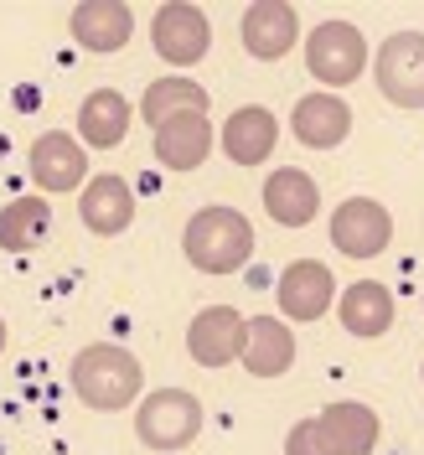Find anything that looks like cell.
<instances>
[{"label":"cell","mask_w":424,"mask_h":455,"mask_svg":"<svg viewBox=\"0 0 424 455\" xmlns=\"http://www.w3.org/2000/svg\"><path fill=\"white\" fill-rule=\"evenodd\" d=\"M218 145V130L207 124V114H171L166 124L150 130V150L166 171H197Z\"/></svg>","instance_id":"30bf717a"},{"label":"cell","mask_w":424,"mask_h":455,"mask_svg":"<svg viewBox=\"0 0 424 455\" xmlns=\"http://www.w3.org/2000/svg\"><path fill=\"white\" fill-rule=\"evenodd\" d=\"M244 368L254 378H284L295 368V331L284 315H254L249 321V347H244Z\"/></svg>","instance_id":"d6986e66"},{"label":"cell","mask_w":424,"mask_h":455,"mask_svg":"<svg viewBox=\"0 0 424 455\" xmlns=\"http://www.w3.org/2000/svg\"><path fill=\"white\" fill-rule=\"evenodd\" d=\"M332 243H337V254L347 259H378L388 243H394V218H388V207L372 197H347L332 212Z\"/></svg>","instance_id":"52a82bcc"},{"label":"cell","mask_w":424,"mask_h":455,"mask_svg":"<svg viewBox=\"0 0 424 455\" xmlns=\"http://www.w3.org/2000/svg\"><path fill=\"white\" fill-rule=\"evenodd\" d=\"M337 275L332 264L321 259H295L280 275V290H275V306H280L284 321H321V315L337 306Z\"/></svg>","instance_id":"ba28073f"},{"label":"cell","mask_w":424,"mask_h":455,"mask_svg":"<svg viewBox=\"0 0 424 455\" xmlns=\"http://www.w3.org/2000/svg\"><path fill=\"white\" fill-rule=\"evenodd\" d=\"M181 254L197 264L202 275H233L254 259V223L238 207H202L181 228Z\"/></svg>","instance_id":"7a4b0ae2"},{"label":"cell","mask_w":424,"mask_h":455,"mask_svg":"<svg viewBox=\"0 0 424 455\" xmlns=\"http://www.w3.org/2000/svg\"><path fill=\"white\" fill-rule=\"evenodd\" d=\"M78 218L88 223V233L99 238H119L124 228L135 223V192L119 176H88L84 197H78Z\"/></svg>","instance_id":"e0dca14e"},{"label":"cell","mask_w":424,"mask_h":455,"mask_svg":"<svg viewBox=\"0 0 424 455\" xmlns=\"http://www.w3.org/2000/svg\"><path fill=\"white\" fill-rule=\"evenodd\" d=\"M321 425H326V435H332L337 455H372L378 451V440H383V419H378V409L357 403V398H337V403H326V409H321Z\"/></svg>","instance_id":"ffe728a7"},{"label":"cell","mask_w":424,"mask_h":455,"mask_svg":"<svg viewBox=\"0 0 424 455\" xmlns=\"http://www.w3.org/2000/svg\"><path fill=\"white\" fill-rule=\"evenodd\" d=\"M337 321L352 331V337H383L388 326H394V290L388 284H378V280H357V284H347L337 295Z\"/></svg>","instance_id":"ac0fdd59"},{"label":"cell","mask_w":424,"mask_h":455,"mask_svg":"<svg viewBox=\"0 0 424 455\" xmlns=\"http://www.w3.org/2000/svg\"><path fill=\"white\" fill-rule=\"evenodd\" d=\"M264 212L280 228L316 223V212H321V187H316V176L300 171V166L269 171V181H264Z\"/></svg>","instance_id":"9a60e30c"},{"label":"cell","mask_w":424,"mask_h":455,"mask_svg":"<svg viewBox=\"0 0 424 455\" xmlns=\"http://www.w3.org/2000/svg\"><path fill=\"white\" fill-rule=\"evenodd\" d=\"M378 93L398 109H424V31H394L372 52Z\"/></svg>","instance_id":"5b68a950"},{"label":"cell","mask_w":424,"mask_h":455,"mask_svg":"<svg viewBox=\"0 0 424 455\" xmlns=\"http://www.w3.org/2000/svg\"><path fill=\"white\" fill-rule=\"evenodd\" d=\"M68 31L88 52H119L135 36V11L119 5V0H84V5H73Z\"/></svg>","instance_id":"5bb4252c"},{"label":"cell","mask_w":424,"mask_h":455,"mask_svg":"<svg viewBox=\"0 0 424 455\" xmlns=\"http://www.w3.org/2000/svg\"><path fill=\"white\" fill-rule=\"evenodd\" d=\"M207 88L192 84V78H181V73H171V78H156V84L145 88L140 99V119L156 130V124H166L171 114H207Z\"/></svg>","instance_id":"603a6c76"},{"label":"cell","mask_w":424,"mask_h":455,"mask_svg":"<svg viewBox=\"0 0 424 455\" xmlns=\"http://www.w3.org/2000/svg\"><path fill=\"white\" fill-rule=\"evenodd\" d=\"M290 135L306 145V150H337V145L352 135V109H347V99L326 93V88L306 93V99L290 109Z\"/></svg>","instance_id":"4fadbf2b"},{"label":"cell","mask_w":424,"mask_h":455,"mask_svg":"<svg viewBox=\"0 0 424 455\" xmlns=\"http://www.w3.org/2000/svg\"><path fill=\"white\" fill-rule=\"evenodd\" d=\"M73 394L93 414H119L135 398H145V368L130 347L114 341H93L73 357Z\"/></svg>","instance_id":"6da1fadb"},{"label":"cell","mask_w":424,"mask_h":455,"mask_svg":"<svg viewBox=\"0 0 424 455\" xmlns=\"http://www.w3.org/2000/svg\"><path fill=\"white\" fill-rule=\"evenodd\" d=\"M31 181L42 192H73V187H88V150L84 140H73L68 130H47L42 140L31 145Z\"/></svg>","instance_id":"8fae6325"},{"label":"cell","mask_w":424,"mask_h":455,"mask_svg":"<svg viewBox=\"0 0 424 455\" xmlns=\"http://www.w3.org/2000/svg\"><path fill=\"white\" fill-rule=\"evenodd\" d=\"M130 119H135V109L119 88H93L78 109V140L93 145V150H114L130 135Z\"/></svg>","instance_id":"44dd1931"},{"label":"cell","mask_w":424,"mask_h":455,"mask_svg":"<svg viewBox=\"0 0 424 455\" xmlns=\"http://www.w3.org/2000/svg\"><path fill=\"white\" fill-rule=\"evenodd\" d=\"M218 145H223V156L233 166H264L275 156V145H280V119L264 104H238V109L228 114Z\"/></svg>","instance_id":"7c38bea8"},{"label":"cell","mask_w":424,"mask_h":455,"mask_svg":"<svg viewBox=\"0 0 424 455\" xmlns=\"http://www.w3.org/2000/svg\"><path fill=\"white\" fill-rule=\"evenodd\" d=\"M368 36H363V27H352V21H341V16H332V21H321V27L306 36V68H311V78L326 93L332 88H347L352 78H363V68H368Z\"/></svg>","instance_id":"277c9868"},{"label":"cell","mask_w":424,"mask_h":455,"mask_svg":"<svg viewBox=\"0 0 424 455\" xmlns=\"http://www.w3.org/2000/svg\"><path fill=\"white\" fill-rule=\"evenodd\" d=\"M284 455H337L332 435L321 425V414H316V419H300V425L284 435Z\"/></svg>","instance_id":"cb8c5ba5"},{"label":"cell","mask_w":424,"mask_h":455,"mask_svg":"<svg viewBox=\"0 0 424 455\" xmlns=\"http://www.w3.org/2000/svg\"><path fill=\"white\" fill-rule=\"evenodd\" d=\"M135 435L145 451H187L202 435V403L187 388H156L135 409Z\"/></svg>","instance_id":"3957f363"},{"label":"cell","mask_w":424,"mask_h":455,"mask_svg":"<svg viewBox=\"0 0 424 455\" xmlns=\"http://www.w3.org/2000/svg\"><path fill=\"white\" fill-rule=\"evenodd\" d=\"M244 347H249V321L233 306H207L187 326V352L197 368H228L244 357Z\"/></svg>","instance_id":"9c48e42d"},{"label":"cell","mask_w":424,"mask_h":455,"mask_svg":"<svg viewBox=\"0 0 424 455\" xmlns=\"http://www.w3.org/2000/svg\"><path fill=\"white\" fill-rule=\"evenodd\" d=\"M300 42V16L295 5H280V0H259L244 11V47L259 62H280L290 47Z\"/></svg>","instance_id":"2e32d148"},{"label":"cell","mask_w":424,"mask_h":455,"mask_svg":"<svg viewBox=\"0 0 424 455\" xmlns=\"http://www.w3.org/2000/svg\"><path fill=\"white\" fill-rule=\"evenodd\" d=\"M47 233H52L47 197H11L0 207V249L5 254H31Z\"/></svg>","instance_id":"7402d4cb"},{"label":"cell","mask_w":424,"mask_h":455,"mask_svg":"<svg viewBox=\"0 0 424 455\" xmlns=\"http://www.w3.org/2000/svg\"><path fill=\"white\" fill-rule=\"evenodd\" d=\"M150 47H156V57H166L171 68L202 62L207 47H212V21H207V11H202V5H187V0L161 5L156 21H150Z\"/></svg>","instance_id":"8992f818"},{"label":"cell","mask_w":424,"mask_h":455,"mask_svg":"<svg viewBox=\"0 0 424 455\" xmlns=\"http://www.w3.org/2000/svg\"><path fill=\"white\" fill-rule=\"evenodd\" d=\"M420 372H424V368H420Z\"/></svg>","instance_id":"484cf974"},{"label":"cell","mask_w":424,"mask_h":455,"mask_svg":"<svg viewBox=\"0 0 424 455\" xmlns=\"http://www.w3.org/2000/svg\"><path fill=\"white\" fill-rule=\"evenodd\" d=\"M5 341H11V331H5V321H0V352H5Z\"/></svg>","instance_id":"d4e9b609"}]
</instances>
